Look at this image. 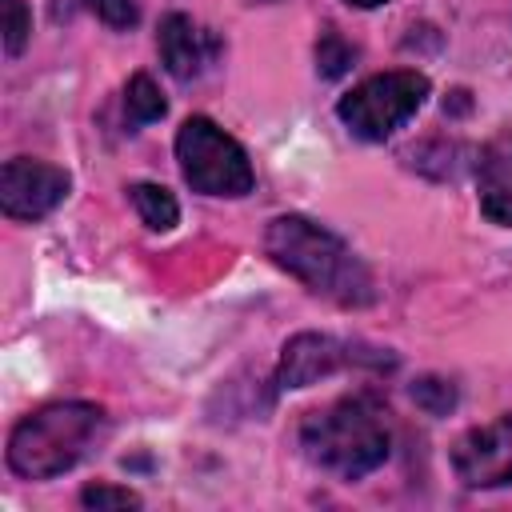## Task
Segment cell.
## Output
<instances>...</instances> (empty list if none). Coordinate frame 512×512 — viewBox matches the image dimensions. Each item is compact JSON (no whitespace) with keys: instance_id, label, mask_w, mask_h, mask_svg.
Instances as JSON below:
<instances>
[{"instance_id":"obj_1","label":"cell","mask_w":512,"mask_h":512,"mask_svg":"<svg viewBox=\"0 0 512 512\" xmlns=\"http://www.w3.org/2000/svg\"><path fill=\"white\" fill-rule=\"evenodd\" d=\"M264 252L276 268L296 276L308 292L340 308H368L376 300V280L368 264L332 228L308 216H276L264 228Z\"/></svg>"},{"instance_id":"obj_10","label":"cell","mask_w":512,"mask_h":512,"mask_svg":"<svg viewBox=\"0 0 512 512\" xmlns=\"http://www.w3.org/2000/svg\"><path fill=\"white\" fill-rule=\"evenodd\" d=\"M476 188H480V212L492 224L512 228V132H504L480 148Z\"/></svg>"},{"instance_id":"obj_5","label":"cell","mask_w":512,"mask_h":512,"mask_svg":"<svg viewBox=\"0 0 512 512\" xmlns=\"http://www.w3.org/2000/svg\"><path fill=\"white\" fill-rule=\"evenodd\" d=\"M424 100H428V76L416 68H392V72L368 76L364 84L344 92L336 104V116L344 120V128L356 140L380 144L400 124H408Z\"/></svg>"},{"instance_id":"obj_13","label":"cell","mask_w":512,"mask_h":512,"mask_svg":"<svg viewBox=\"0 0 512 512\" xmlns=\"http://www.w3.org/2000/svg\"><path fill=\"white\" fill-rule=\"evenodd\" d=\"M352 60H356V48L336 28H324L320 40H316V72L324 80H336V76H344L352 68Z\"/></svg>"},{"instance_id":"obj_4","label":"cell","mask_w":512,"mask_h":512,"mask_svg":"<svg viewBox=\"0 0 512 512\" xmlns=\"http://www.w3.org/2000/svg\"><path fill=\"white\" fill-rule=\"evenodd\" d=\"M176 160L192 192L200 196H248L256 172L236 136L208 116H188L176 132Z\"/></svg>"},{"instance_id":"obj_18","label":"cell","mask_w":512,"mask_h":512,"mask_svg":"<svg viewBox=\"0 0 512 512\" xmlns=\"http://www.w3.org/2000/svg\"><path fill=\"white\" fill-rule=\"evenodd\" d=\"M344 4H352V8H380V4H388V0H344Z\"/></svg>"},{"instance_id":"obj_15","label":"cell","mask_w":512,"mask_h":512,"mask_svg":"<svg viewBox=\"0 0 512 512\" xmlns=\"http://www.w3.org/2000/svg\"><path fill=\"white\" fill-rule=\"evenodd\" d=\"M32 36V12L24 0H8L4 4V52L8 56H20L24 44Z\"/></svg>"},{"instance_id":"obj_7","label":"cell","mask_w":512,"mask_h":512,"mask_svg":"<svg viewBox=\"0 0 512 512\" xmlns=\"http://www.w3.org/2000/svg\"><path fill=\"white\" fill-rule=\"evenodd\" d=\"M72 188V176L56 164L44 160H28V156H12L0 168V212L8 220H44L52 208L64 204Z\"/></svg>"},{"instance_id":"obj_9","label":"cell","mask_w":512,"mask_h":512,"mask_svg":"<svg viewBox=\"0 0 512 512\" xmlns=\"http://www.w3.org/2000/svg\"><path fill=\"white\" fill-rule=\"evenodd\" d=\"M156 48H160V60L168 68V76L176 80H196L204 76L216 60H220V40L216 32L200 28L192 16L184 12H168L160 20V36H156Z\"/></svg>"},{"instance_id":"obj_16","label":"cell","mask_w":512,"mask_h":512,"mask_svg":"<svg viewBox=\"0 0 512 512\" xmlns=\"http://www.w3.org/2000/svg\"><path fill=\"white\" fill-rule=\"evenodd\" d=\"M80 504L96 508V512H104V508H140V496L132 488H120V484H88L80 492Z\"/></svg>"},{"instance_id":"obj_12","label":"cell","mask_w":512,"mask_h":512,"mask_svg":"<svg viewBox=\"0 0 512 512\" xmlns=\"http://www.w3.org/2000/svg\"><path fill=\"white\" fill-rule=\"evenodd\" d=\"M168 112V100L160 96V88H156V80L148 76V72H136L128 84H124V116H128V124H152V120H160Z\"/></svg>"},{"instance_id":"obj_3","label":"cell","mask_w":512,"mask_h":512,"mask_svg":"<svg viewBox=\"0 0 512 512\" xmlns=\"http://www.w3.org/2000/svg\"><path fill=\"white\" fill-rule=\"evenodd\" d=\"M104 408L88 400H60L28 412L8 436V468L20 480H52L72 472L96 444Z\"/></svg>"},{"instance_id":"obj_14","label":"cell","mask_w":512,"mask_h":512,"mask_svg":"<svg viewBox=\"0 0 512 512\" xmlns=\"http://www.w3.org/2000/svg\"><path fill=\"white\" fill-rule=\"evenodd\" d=\"M412 400L428 416H448L456 408V384L444 376H420V380H412Z\"/></svg>"},{"instance_id":"obj_17","label":"cell","mask_w":512,"mask_h":512,"mask_svg":"<svg viewBox=\"0 0 512 512\" xmlns=\"http://www.w3.org/2000/svg\"><path fill=\"white\" fill-rule=\"evenodd\" d=\"M84 4H88V12H96L108 28H132V24L140 20L136 0H84Z\"/></svg>"},{"instance_id":"obj_11","label":"cell","mask_w":512,"mask_h":512,"mask_svg":"<svg viewBox=\"0 0 512 512\" xmlns=\"http://www.w3.org/2000/svg\"><path fill=\"white\" fill-rule=\"evenodd\" d=\"M128 196H132L140 220H144L152 232H168V228H176V220H180V204H176V196H172L164 184L140 180V184L128 188Z\"/></svg>"},{"instance_id":"obj_6","label":"cell","mask_w":512,"mask_h":512,"mask_svg":"<svg viewBox=\"0 0 512 512\" xmlns=\"http://www.w3.org/2000/svg\"><path fill=\"white\" fill-rule=\"evenodd\" d=\"M344 368L388 372V368H396V356L388 348H368L360 340H340L328 332H296L280 352L276 384L280 388H308V384H316L332 372H344Z\"/></svg>"},{"instance_id":"obj_2","label":"cell","mask_w":512,"mask_h":512,"mask_svg":"<svg viewBox=\"0 0 512 512\" xmlns=\"http://www.w3.org/2000/svg\"><path fill=\"white\" fill-rule=\"evenodd\" d=\"M300 448L316 468H324L340 480H360V476L376 472L392 452L388 408L372 392L340 396L336 404L304 416Z\"/></svg>"},{"instance_id":"obj_8","label":"cell","mask_w":512,"mask_h":512,"mask_svg":"<svg viewBox=\"0 0 512 512\" xmlns=\"http://www.w3.org/2000/svg\"><path fill=\"white\" fill-rule=\"evenodd\" d=\"M452 472L464 488H504L512 484V412L468 428L452 444Z\"/></svg>"}]
</instances>
